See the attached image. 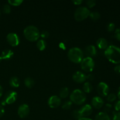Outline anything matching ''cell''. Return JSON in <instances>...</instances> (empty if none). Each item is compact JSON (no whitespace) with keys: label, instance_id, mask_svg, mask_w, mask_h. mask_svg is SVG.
<instances>
[{"label":"cell","instance_id":"484cf974","mask_svg":"<svg viewBox=\"0 0 120 120\" xmlns=\"http://www.w3.org/2000/svg\"><path fill=\"white\" fill-rule=\"evenodd\" d=\"M117 98V96L114 93L109 94L107 96V100L109 102H113Z\"/></svg>","mask_w":120,"mask_h":120},{"label":"cell","instance_id":"ac0fdd59","mask_svg":"<svg viewBox=\"0 0 120 120\" xmlns=\"http://www.w3.org/2000/svg\"><path fill=\"white\" fill-rule=\"evenodd\" d=\"M95 120H110V117L105 112H100L95 117Z\"/></svg>","mask_w":120,"mask_h":120},{"label":"cell","instance_id":"d4e9b609","mask_svg":"<svg viewBox=\"0 0 120 120\" xmlns=\"http://www.w3.org/2000/svg\"><path fill=\"white\" fill-rule=\"evenodd\" d=\"M72 104L71 101H66L62 105V109H64V110H68L70 109V108L72 106Z\"/></svg>","mask_w":120,"mask_h":120},{"label":"cell","instance_id":"5bb4252c","mask_svg":"<svg viewBox=\"0 0 120 120\" xmlns=\"http://www.w3.org/2000/svg\"><path fill=\"white\" fill-rule=\"evenodd\" d=\"M91 105L96 109H100L104 105V101L101 97L96 96L93 97L91 100Z\"/></svg>","mask_w":120,"mask_h":120},{"label":"cell","instance_id":"7bdbcfd3","mask_svg":"<svg viewBox=\"0 0 120 120\" xmlns=\"http://www.w3.org/2000/svg\"><path fill=\"white\" fill-rule=\"evenodd\" d=\"M78 120H93L91 119H90V118H80V119H79Z\"/></svg>","mask_w":120,"mask_h":120},{"label":"cell","instance_id":"60d3db41","mask_svg":"<svg viewBox=\"0 0 120 120\" xmlns=\"http://www.w3.org/2000/svg\"><path fill=\"white\" fill-rule=\"evenodd\" d=\"M2 93H3V89H2V87L1 86H0V97L2 96Z\"/></svg>","mask_w":120,"mask_h":120},{"label":"cell","instance_id":"9a60e30c","mask_svg":"<svg viewBox=\"0 0 120 120\" xmlns=\"http://www.w3.org/2000/svg\"><path fill=\"white\" fill-rule=\"evenodd\" d=\"M84 52H85L86 55L87 56V57H91L96 56L97 54V50L94 46L89 45L85 48Z\"/></svg>","mask_w":120,"mask_h":120},{"label":"cell","instance_id":"b9f144b4","mask_svg":"<svg viewBox=\"0 0 120 120\" xmlns=\"http://www.w3.org/2000/svg\"><path fill=\"white\" fill-rule=\"evenodd\" d=\"M117 97H118V98H119L120 100V87L118 88V91H117Z\"/></svg>","mask_w":120,"mask_h":120},{"label":"cell","instance_id":"2e32d148","mask_svg":"<svg viewBox=\"0 0 120 120\" xmlns=\"http://www.w3.org/2000/svg\"><path fill=\"white\" fill-rule=\"evenodd\" d=\"M14 56V52L11 49H5L0 55V62L2 60L10 59Z\"/></svg>","mask_w":120,"mask_h":120},{"label":"cell","instance_id":"ee69618b","mask_svg":"<svg viewBox=\"0 0 120 120\" xmlns=\"http://www.w3.org/2000/svg\"><path fill=\"white\" fill-rule=\"evenodd\" d=\"M0 15H1V10H0Z\"/></svg>","mask_w":120,"mask_h":120},{"label":"cell","instance_id":"7402d4cb","mask_svg":"<svg viewBox=\"0 0 120 120\" xmlns=\"http://www.w3.org/2000/svg\"><path fill=\"white\" fill-rule=\"evenodd\" d=\"M93 87L92 85L89 82H86L83 86V91H84V93H91L93 91Z\"/></svg>","mask_w":120,"mask_h":120},{"label":"cell","instance_id":"f546056e","mask_svg":"<svg viewBox=\"0 0 120 120\" xmlns=\"http://www.w3.org/2000/svg\"><path fill=\"white\" fill-rule=\"evenodd\" d=\"M86 4L89 8H93L96 4V1L95 0H88L86 1Z\"/></svg>","mask_w":120,"mask_h":120},{"label":"cell","instance_id":"52a82bcc","mask_svg":"<svg viewBox=\"0 0 120 120\" xmlns=\"http://www.w3.org/2000/svg\"><path fill=\"white\" fill-rule=\"evenodd\" d=\"M16 97H17V93L16 91L12 90L8 91L5 94L4 99L1 101V105L12 104L16 101Z\"/></svg>","mask_w":120,"mask_h":120},{"label":"cell","instance_id":"9c48e42d","mask_svg":"<svg viewBox=\"0 0 120 120\" xmlns=\"http://www.w3.org/2000/svg\"><path fill=\"white\" fill-rule=\"evenodd\" d=\"M7 42L12 46H16L20 42L19 38L17 34L15 33H9L7 36Z\"/></svg>","mask_w":120,"mask_h":120},{"label":"cell","instance_id":"d6a6232c","mask_svg":"<svg viewBox=\"0 0 120 120\" xmlns=\"http://www.w3.org/2000/svg\"><path fill=\"white\" fill-rule=\"evenodd\" d=\"M50 34L49 32L47 30H43V31L41 32V34H40V36L43 39H46L48 38Z\"/></svg>","mask_w":120,"mask_h":120},{"label":"cell","instance_id":"6da1fadb","mask_svg":"<svg viewBox=\"0 0 120 120\" xmlns=\"http://www.w3.org/2000/svg\"><path fill=\"white\" fill-rule=\"evenodd\" d=\"M104 55L110 62L114 64L120 63V48L114 45H110L104 52Z\"/></svg>","mask_w":120,"mask_h":120},{"label":"cell","instance_id":"1f68e13d","mask_svg":"<svg viewBox=\"0 0 120 120\" xmlns=\"http://www.w3.org/2000/svg\"><path fill=\"white\" fill-rule=\"evenodd\" d=\"M72 116L75 119H77V120L80 119V118H81L80 115L79 110H75V111H73V112L72 113Z\"/></svg>","mask_w":120,"mask_h":120},{"label":"cell","instance_id":"74e56055","mask_svg":"<svg viewBox=\"0 0 120 120\" xmlns=\"http://www.w3.org/2000/svg\"><path fill=\"white\" fill-rule=\"evenodd\" d=\"M4 112H5V110H4V109L3 106L0 105V117H2V116H4Z\"/></svg>","mask_w":120,"mask_h":120},{"label":"cell","instance_id":"3957f363","mask_svg":"<svg viewBox=\"0 0 120 120\" xmlns=\"http://www.w3.org/2000/svg\"><path fill=\"white\" fill-rule=\"evenodd\" d=\"M68 56L71 62L75 63H80L83 59L84 54L80 48H72L68 52Z\"/></svg>","mask_w":120,"mask_h":120},{"label":"cell","instance_id":"4fadbf2b","mask_svg":"<svg viewBox=\"0 0 120 120\" xmlns=\"http://www.w3.org/2000/svg\"><path fill=\"white\" fill-rule=\"evenodd\" d=\"M73 80L78 83H82L86 80V75L82 71H77L73 75Z\"/></svg>","mask_w":120,"mask_h":120},{"label":"cell","instance_id":"e575fe53","mask_svg":"<svg viewBox=\"0 0 120 120\" xmlns=\"http://www.w3.org/2000/svg\"><path fill=\"white\" fill-rule=\"evenodd\" d=\"M112 120H120V111H117L113 114Z\"/></svg>","mask_w":120,"mask_h":120},{"label":"cell","instance_id":"30bf717a","mask_svg":"<svg viewBox=\"0 0 120 120\" xmlns=\"http://www.w3.org/2000/svg\"><path fill=\"white\" fill-rule=\"evenodd\" d=\"M29 112H30V109H29V106L26 104H21L19 107L18 110V114L19 117L21 118H25L28 117Z\"/></svg>","mask_w":120,"mask_h":120},{"label":"cell","instance_id":"cb8c5ba5","mask_svg":"<svg viewBox=\"0 0 120 120\" xmlns=\"http://www.w3.org/2000/svg\"><path fill=\"white\" fill-rule=\"evenodd\" d=\"M89 16H90V18H91L93 21H96L100 18V13L98 12L94 11L92 12H90Z\"/></svg>","mask_w":120,"mask_h":120},{"label":"cell","instance_id":"83f0119b","mask_svg":"<svg viewBox=\"0 0 120 120\" xmlns=\"http://www.w3.org/2000/svg\"><path fill=\"white\" fill-rule=\"evenodd\" d=\"M2 11H3V12L5 13V14H9L11 12V11L10 5L8 4H5L2 7Z\"/></svg>","mask_w":120,"mask_h":120},{"label":"cell","instance_id":"8d00e7d4","mask_svg":"<svg viewBox=\"0 0 120 120\" xmlns=\"http://www.w3.org/2000/svg\"><path fill=\"white\" fill-rule=\"evenodd\" d=\"M114 71L116 73L120 74V64H118L114 67Z\"/></svg>","mask_w":120,"mask_h":120},{"label":"cell","instance_id":"4316f807","mask_svg":"<svg viewBox=\"0 0 120 120\" xmlns=\"http://www.w3.org/2000/svg\"><path fill=\"white\" fill-rule=\"evenodd\" d=\"M8 4L9 5H11L13 6H19L21 5V3L23 2L22 0H9L8 1Z\"/></svg>","mask_w":120,"mask_h":120},{"label":"cell","instance_id":"ffe728a7","mask_svg":"<svg viewBox=\"0 0 120 120\" xmlns=\"http://www.w3.org/2000/svg\"><path fill=\"white\" fill-rule=\"evenodd\" d=\"M69 94V89L66 87L62 88L60 90L59 96L61 98H66L68 97Z\"/></svg>","mask_w":120,"mask_h":120},{"label":"cell","instance_id":"836d02e7","mask_svg":"<svg viewBox=\"0 0 120 120\" xmlns=\"http://www.w3.org/2000/svg\"><path fill=\"white\" fill-rule=\"evenodd\" d=\"M114 36L118 41H120V28H118L115 30Z\"/></svg>","mask_w":120,"mask_h":120},{"label":"cell","instance_id":"ba28073f","mask_svg":"<svg viewBox=\"0 0 120 120\" xmlns=\"http://www.w3.org/2000/svg\"><path fill=\"white\" fill-rule=\"evenodd\" d=\"M110 89L107 84L104 82H100L97 87V91L101 97H107L109 94Z\"/></svg>","mask_w":120,"mask_h":120},{"label":"cell","instance_id":"d590c367","mask_svg":"<svg viewBox=\"0 0 120 120\" xmlns=\"http://www.w3.org/2000/svg\"><path fill=\"white\" fill-rule=\"evenodd\" d=\"M114 109L115 110L117 111H120V100L117 101L114 104Z\"/></svg>","mask_w":120,"mask_h":120},{"label":"cell","instance_id":"44dd1931","mask_svg":"<svg viewBox=\"0 0 120 120\" xmlns=\"http://www.w3.org/2000/svg\"><path fill=\"white\" fill-rule=\"evenodd\" d=\"M36 47L41 51L44 50L46 47V43L44 39H40L36 43Z\"/></svg>","mask_w":120,"mask_h":120},{"label":"cell","instance_id":"277c9868","mask_svg":"<svg viewBox=\"0 0 120 120\" xmlns=\"http://www.w3.org/2000/svg\"><path fill=\"white\" fill-rule=\"evenodd\" d=\"M71 103L77 105H82L86 100V95L85 93L79 89L74 90L70 96Z\"/></svg>","mask_w":120,"mask_h":120},{"label":"cell","instance_id":"8992f818","mask_svg":"<svg viewBox=\"0 0 120 120\" xmlns=\"http://www.w3.org/2000/svg\"><path fill=\"white\" fill-rule=\"evenodd\" d=\"M81 68L85 72H91L93 70L95 66V63L92 57H86L83 58L80 63Z\"/></svg>","mask_w":120,"mask_h":120},{"label":"cell","instance_id":"603a6c76","mask_svg":"<svg viewBox=\"0 0 120 120\" xmlns=\"http://www.w3.org/2000/svg\"><path fill=\"white\" fill-rule=\"evenodd\" d=\"M24 84L26 87L30 89L34 86L35 82H34V79H32L31 77H26L24 80Z\"/></svg>","mask_w":120,"mask_h":120},{"label":"cell","instance_id":"7c38bea8","mask_svg":"<svg viewBox=\"0 0 120 120\" xmlns=\"http://www.w3.org/2000/svg\"><path fill=\"white\" fill-rule=\"evenodd\" d=\"M61 104V100L57 96H52L48 100V105L52 109L57 108Z\"/></svg>","mask_w":120,"mask_h":120},{"label":"cell","instance_id":"7a4b0ae2","mask_svg":"<svg viewBox=\"0 0 120 120\" xmlns=\"http://www.w3.org/2000/svg\"><path fill=\"white\" fill-rule=\"evenodd\" d=\"M23 35L27 40L30 42H35L39 38L40 32L36 26L29 25L25 28Z\"/></svg>","mask_w":120,"mask_h":120},{"label":"cell","instance_id":"d6986e66","mask_svg":"<svg viewBox=\"0 0 120 120\" xmlns=\"http://www.w3.org/2000/svg\"><path fill=\"white\" fill-rule=\"evenodd\" d=\"M9 84L11 87L14 88H16L18 87L19 86L20 84V80L19 79V78H18L17 77H12L9 80Z\"/></svg>","mask_w":120,"mask_h":120},{"label":"cell","instance_id":"5b68a950","mask_svg":"<svg viewBox=\"0 0 120 120\" xmlns=\"http://www.w3.org/2000/svg\"><path fill=\"white\" fill-rule=\"evenodd\" d=\"M90 11L88 8L85 7H80L76 9L74 14L75 19L77 21H82L86 19L89 16Z\"/></svg>","mask_w":120,"mask_h":120},{"label":"cell","instance_id":"ab89813d","mask_svg":"<svg viewBox=\"0 0 120 120\" xmlns=\"http://www.w3.org/2000/svg\"><path fill=\"white\" fill-rule=\"evenodd\" d=\"M94 79V77L93 75H89L87 76H86V80H89L90 81H93Z\"/></svg>","mask_w":120,"mask_h":120},{"label":"cell","instance_id":"e0dca14e","mask_svg":"<svg viewBox=\"0 0 120 120\" xmlns=\"http://www.w3.org/2000/svg\"><path fill=\"white\" fill-rule=\"evenodd\" d=\"M96 45L99 49H103V50H105L109 46L107 41L103 38H100L97 40L96 42Z\"/></svg>","mask_w":120,"mask_h":120},{"label":"cell","instance_id":"f35d334b","mask_svg":"<svg viewBox=\"0 0 120 120\" xmlns=\"http://www.w3.org/2000/svg\"><path fill=\"white\" fill-rule=\"evenodd\" d=\"M72 2L74 4L78 5H80L83 2V1L82 0H74V1H72Z\"/></svg>","mask_w":120,"mask_h":120},{"label":"cell","instance_id":"f1b7e54d","mask_svg":"<svg viewBox=\"0 0 120 120\" xmlns=\"http://www.w3.org/2000/svg\"><path fill=\"white\" fill-rule=\"evenodd\" d=\"M115 28H116V25L114 23L112 22H110L107 26V30L110 32H113L114 30H115Z\"/></svg>","mask_w":120,"mask_h":120},{"label":"cell","instance_id":"4dcf8cb0","mask_svg":"<svg viewBox=\"0 0 120 120\" xmlns=\"http://www.w3.org/2000/svg\"><path fill=\"white\" fill-rule=\"evenodd\" d=\"M111 109H112V105L110 104H106L104 106V112L105 113L108 114L109 112H110L111 111Z\"/></svg>","mask_w":120,"mask_h":120},{"label":"cell","instance_id":"8fae6325","mask_svg":"<svg viewBox=\"0 0 120 120\" xmlns=\"http://www.w3.org/2000/svg\"><path fill=\"white\" fill-rule=\"evenodd\" d=\"M81 118H86L90 116L93 112V108L91 105L89 104H86L83 105L80 110H79Z\"/></svg>","mask_w":120,"mask_h":120}]
</instances>
